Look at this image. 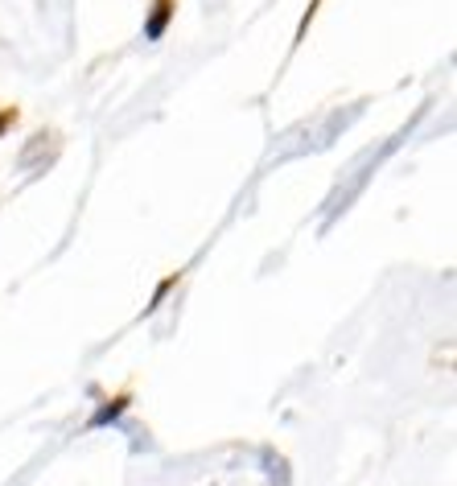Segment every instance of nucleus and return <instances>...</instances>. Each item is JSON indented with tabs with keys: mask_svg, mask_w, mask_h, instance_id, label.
I'll use <instances>...</instances> for the list:
<instances>
[{
	"mask_svg": "<svg viewBox=\"0 0 457 486\" xmlns=\"http://www.w3.org/2000/svg\"><path fill=\"white\" fill-rule=\"evenodd\" d=\"M165 21H170V0H157V13H152V21H149V29H144V34L161 37L165 34Z\"/></svg>",
	"mask_w": 457,
	"mask_h": 486,
	"instance_id": "f257e3e1",
	"label": "nucleus"
},
{
	"mask_svg": "<svg viewBox=\"0 0 457 486\" xmlns=\"http://www.w3.org/2000/svg\"><path fill=\"white\" fill-rule=\"evenodd\" d=\"M9 124H13V112H0V132H5Z\"/></svg>",
	"mask_w": 457,
	"mask_h": 486,
	"instance_id": "f03ea898",
	"label": "nucleus"
}]
</instances>
